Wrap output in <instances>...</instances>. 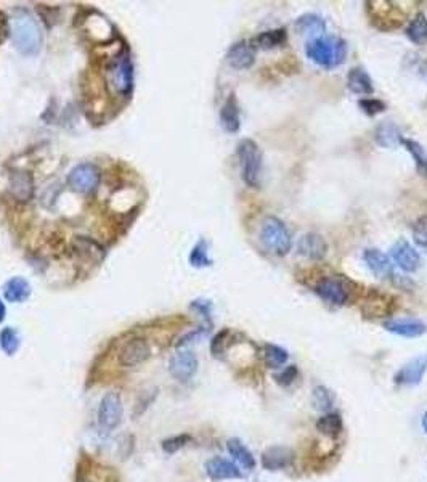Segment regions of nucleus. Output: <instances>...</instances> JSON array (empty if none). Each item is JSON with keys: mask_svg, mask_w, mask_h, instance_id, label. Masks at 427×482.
<instances>
[{"mask_svg": "<svg viewBox=\"0 0 427 482\" xmlns=\"http://www.w3.org/2000/svg\"><path fill=\"white\" fill-rule=\"evenodd\" d=\"M206 473L212 481H223V479H240L241 478V471L238 470V466L231 461H228L225 458H220V456H216V458H211L209 461H206Z\"/></svg>", "mask_w": 427, "mask_h": 482, "instance_id": "aec40b11", "label": "nucleus"}, {"mask_svg": "<svg viewBox=\"0 0 427 482\" xmlns=\"http://www.w3.org/2000/svg\"><path fill=\"white\" fill-rule=\"evenodd\" d=\"M10 192L18 201H29L34 193V180L28 171H13L10 174Z\"/></svg>", "mask_w": 427, "mask_h": 482, "instance_id": "6ab92c4d", "label": "nucleus"}, {"mask_svg": "<svg viewBox=\"0 0 427 482\" xmlns=\"http://www.w3.org/2000/svg\"><path fill=\"white\" fill-rule=\"evenodd\" d=\"M169 370L175 380L182 382L190 381L198 370L196 355L191 351H178L171 359Z\"/></svg>", "mask_w": 427, "mask_h": 482, "instance_id": "f8f14e48", "label": "nucleus"}, {"mask_svg": "<svg viewBox=\"0 0 427 482\" xmlns=\"http://www.w3.org/2000/svg\"><path fill=\"white\" fill-rule=\"evenodd\" d=\"M3 293H5V297H7V301L21 302L24 299H28L29 295H31V286H29V283L24 280V278L15 277L12 278V280L7 281Z\"/></svg>", "mask_w": 427, "mask_h": 482, "instance_id": "c85d7f7f", "label": "nucleus"}, {"mask_svg": "<svg viewBox=\"0 0 427 482\" xmlns=\"http://www.w3.org/2000/svg\"><path fill=\"white\" fill-rule=\"evenodd\" d=\"M238 160L241 164V177L247 187L260 188L262 177V151L251 138H243L236 148Z\"/></svg>", "mask_w": 427, "mask_h": 482, "instance_id": "7ed1b4c3", "label": "nucleus"}, {"mask_svg": "<svg viewBox=\"0 0 427 482\" xmlns=\"http://www.w3.org/2000/svg\"><path fill=\"white\" fill-rule=\"evenodd\" d=\"M297 252L309 261H321L328 254V243L320 233L307 232L299 238Z\"/></svg>", "mask_w": 427, "mask_h": 482, "instance_id": "4468645a", "label": "nucleus"}, {"mask_svg": "<svg viewBox=\"0 0 427 482\" xmlns=\"http://www.w3.org/2000/svg\"><path fill=\"white\" fill-rule=\"evenodd\" d=\"M0 347L7 355H13L19 347V336L13 328H3L0 331Z\"/></svg>", "mask_w": 427, "mask_h": 482, "instance_id": "f704fd0d", "label": "nucleus"}, {"mask_svg": "<svg viewBox=\"0 0 427 482\" xmlns=\"http://www.w3.org/2000/svg\"><path fill=\"white\" fill-rule=\"evenodd\" d=\"M359 106L368 116H376V114L384 113L387 109L386 103L379 98H361V100H359Z\"/></svg>", "mask_w": 427, "mask_h": 482, "instance_id": "4c0bfd02", "label": "nucleus"}, {"mask_svg": "<svg viewBox=\"0 0 427 482\" xmlns=\"http://www.w3.org/2000/svg\"><path fill=\"white\" fill-rule=\"evenodd\" d=\"M296 28L302 34L321 37L326 33V21L315 13H305L296 19Z\"/></svg>", "mask_w": 427, "mask_h": 482, "instance_id": "393cba45", "label": "nucleus"}, {"mask_svg": "<svg viewBox=\"0 0 427 482\" xmlns=\"http://www.w3.org/2000/svg\"><path fill=\"white\" fill-rule=\"evenodd\" d=\"M227 62L231 68L235 69L251 68L256 62V47L252 46L251 41L235 42L230 48H228Z\"/></svg>", "mask_w": 427, "mask_h": 482, "instance_id": "dca6fc26", "label": "nucleus"}, {"mask_svg": "<svg viewBox=\"0 0 427 482\" xmlns=\"http://www.w3.org/2000/svg\"><path fill=\"white\" fill-rule=\"evenodd\" d=\"M5 312H7V310H5V306H3V302H2V301H0V322H2V320L5 319Z\"/></svg>", "mask_w": 427, "mask_h": 482, "instance_id": "c03bdc74", "label": "nucleus"}, {"mask_svg": "<svg viewBox=\"0 0 427 482\" xmlns=\"http://www.w3.org/2000/svg\"><path fill=\"white\" fill-rule=\"evenodd\" d=\"M366 12L373 26L381 31L400 28L405 18V13L392 2H366Z\"/></svg>", "mask_w": 427, "mask_h": 482, "instance_id": "39448f33", "label": "nucleus"}, {"mask_svg": "<svg viewBox=\"0 0 427 482\" xmlns=\"http://www.w3.org/2000/svg\"><path fill=\"white\" fill-rule=\"evenodd\" d=\"M363 259L366 262V266L371 272L374 273L376 277L379 278H394V266H392L390 257L384 254V252L379 250H365L363 252Z\"/></svg>", "mask_w": 427, "mask_h": 482, "instance_id": "a211bd4d", "label": "nucleus"}, {"mask_svg": "<svg viewBox=\"0 0 427 482\" xmlns=\"http://www.w3.org/2000/svg\"><path fill=\"white\" fill-rule=\"evenodd\" d=\"M108 84L119 95H129L133 87V66L129 55H121L106 68Z\"/></svg>", "mask_w": 427, "mask_h": 482, "instance_id": "423d86ee", "label": "nucleus"}, {"mask_svg": "<svg viewBox=\"0 0 427 482\" xmlns=\"http://www.w3.org/2000/svg\"><path fill=\"white\" fill-rule=\"evenodd\" d=\"M260 240L268 251L276 256H286L292 248V237L286 223L275 216H268L262 223Z\"/></svg>", "mask_w": 427, "mask_h": 482, "instance_id": "20e7f679", "label": "nucleus"}, {"mask_svg": "<svg viewBox=\"0 0 427 482\" xmlns=\"http://www.w3.org/2000/svg\"><path fill=\"white\" fill-rule=\"evenodd\" d=\"M305 55L321 68H337L347 58V42L334 36L315 37L305 46Z\"/></svg>", "mask_w": 427, "mask_h": 482, "instance_id": "f03ea898", "label": "nucleus"}, {"mask_svg": "<svg viewBox=\"0 0 427 482\" xmlns=\"http://www.w3.org/2000/svg\"><path fill=\"white\" fill-rule=\"evenodd\" d=\"M150 357V346L143 337H133L119 351V364L122 367H137Z\"/></svg>", "mask_w": 427, "mask_h": 482, "instance_id": "ddd939ff", "label": "nucleus"}, {"mask_svg": "<svg viewBox=\"0 0 427 482\" xmlns=\"http://www.w3.org/2000/svg\"><path fill=\"white\" fill-rule=\"evenodd\" d=\"M405 34L415 46H424L427 42V17L423 12L415 15L405 29Z\"/></svg>", "mask_w": 427, "mask_h": 482, "instance_id": "bb28decb", "label": "nucleus"}, {"mask_svg": "<svg viewBox=\"0 0 427 482\" xmlns=\"http://www.w3.org/2000/svg\"><path fill=\"white\" fill-rule=\"evenodd\" d=\"M74 248H76L79 254L92 261H100L103 259V254H105L103 248L98 245L95 240L87 237H77L76 240H74Z\"/></svg>", "mask_w": 427, "mask_h": 482, "instance_id": "7c9ffc66", "label": "nucleus"}, {"mask_svg": "<svg viewBox=\"0 0 427 482\" xmlns=\"http://www.w3.org/2000/svg\"><path fill=\"white\" fill-rule=\"evenodd\" d=\"M193 307H195L196 310H200L205 317H211V307L212 304L209 301H195L193 302Z\"/></svg>", "mask_w": 427, "mask_h": 482, "instance_id": "37998d69", "label": "nucleus"}, {"mask_svg": "<svg viewBox=\"0 0 427 482\" xmlns=\"http://www.w3.org/2000/svg\"><path fill=\"white\" fill-rule=\"evenodd\" d=\"M10 31L15 47L23 55H36L42 46V34L36 19L26 8H17L10 18Z\"/></svg>", "mask_w": 427, "mask_h": 482, "instance_id": "f257e3e1", "label": "nucleus"}, {"mask_svg": "<svg viewBox=\"0 0 427 482\" xmlns=\"http://www.w3.org/2000/svg\"><path fill=\"white\" fill-rule=\"evenodd\" d=\"M287 42V31L286 28H276V29H268V31L260 33L259 36L252 39L251 44L256 48H264V50H270V48L281 47Z\"/></svg>", "mask_w": 427, "mask_h": 482, "instance_id": "b1692460", "label": "nucleus"}, {"mask_svg": "<svg viewBox=\"0 0 427 482\" xmlns=\"http://www.w3.org/2000/svg\"><path fill=\"white\" fill-rule=\"evenodd\" d=\"M68 183L73 190L79 193H91L100 183V171L91 163L79 164L69 172Z\"/></svg>", "mask_w": 427, "mask_h": 482, "instance_id": "0eeeda50", "label": "nucleus"}, {"mask_svg": "<svg viewBox=\"0 0 427 482\" xmlns=\"http://www.w3.org/2000/svg\"><path fill=\"white\" fill-rule=\"evenodd\" d=\"M384 328L389 333L404 337H419L427 333V325L419 319H392L384 322Z\"/></svg>", "mask_w": 427, "mask_h": 482, "instance_id": "f3484780", "label": "nucleus"}, {"mask_svg": "<svg viewBox=\"0 0 427 482\" xmlns=\"http://www.w3.org/2000/svg\"><path fill=\"white\" fill-rule=\"evenodd\" d=\"M421 423H423V429L426 431V434H427V411L423 415V421H421Z\"/></svg>", "mask_w": 427, "mask_h": 482, "instance_id": "a18cd8bd", "label": "nucleus"}, {"mask_svg": "<svg viewBox=\"0 0 427 482\" xmlns=\"http://www.w3.org/2000/svg\"><path fill=\"white\" fill-rule=\"evenodd\" d=\"M287 351L275 344L264 346V362L268 369H281L287 362Z\"/></svg>", "mask_w": 427, "mask_h": 482, "instance_id": "473e14b6", "label": "nucleus"}, {"mask_svg": "<svg viewBox=\"0 0 427 482\" xmlns=\"http://www.w3.org/2000/svg\"><path fill=\"white\" fill-rule=\"evenodd\" d=\"M413 240L416 245L427 251V216H421L413 223Z\"/></svg>", "mask_w": 427, "mask_h": 482, "instance_id": "e433bc0d", "label": "nucleus"}, {"mask_svg": "<svg viewBox=\"0 0 427 482\" xmlns=\"http://www.w3.org/2000/svg\"><path fill=\"white\" fill-rule=\"evenodd\" d=\"M316 429H319L321 434L330 436V437L339 436L341 431H342L341 415H337V414L323 415L321 418L316 421Z\"/></svg>", "mask_w": 427, "mask_h": 482, "instance_id": "2f4dec72", "label": "nucleus"}, {"mask_svg": "<svg viewBox=\"0 0 427 482\" xmlns=\"http://www.w3.org/2000/svg\"><path fill=\"white\" fill-rule=\"evenodd\" d=\"M389 299H390V297L381 295V293L371 291L370 295H368V297H366L363 312H365L366 315H371V317L386 315L387 312H390V309H389V306H390Z\"/></svg>", "mask_w": 427, "mask_h": 482, "instance_id": "c756f323", "label": "nucleus"}, {"mask_svg": "<svg viewBox=\"0 0 427 482\" xmlns=\"http://www.w3.org/2000/svg\"><path fill=\"white\" fill-rule=\"evenodd\" d=\"M336 397L332 394V391L328 389L325 386H316L312 394V404L316 410L320 411H330L334 407Z\"/></svg>", "mask_w": 427, "mask_h": 482, "instance_id": "72a5a7b5", "label": "nucleus"}, {"mask_svg": "<svg viewBox=\"0 0 427 482\" xmlns=\"http://www.w3.org/2000/svg\"><path fill=\"white\" fill-rule=\"evenodd\" d=\"M390 259L406 273H413L421 267L419 252L406 240H399L392 245Z\"/></svg>", "mask_w": 427, "mask_h": 482, "instance_id": "1a4fd4ad", "label": "nucleus"}, {"mask_svg": "<svg viewBox=\"0 0 427 482\" xmlns=\"http://www.w3.org/2000/svg\"><path fill=\"white\" fill-rule=\"evenodd\" d=\"M205 330H196V331H191L190 335H187L185 337H182V341L178 342V346H187V344H190V342H195L200 340V337L205 335Z\"/></svg>", "mask_w": 427, "mask_h": 482, "instance_id": "79ce46f5", "label": "nucleus"}, {"mask_svg": "<svg viewBox=\"0 0 427 482\" xmlns=\"http://www.w3.org/2000/svg\"><path fill=\"white\" fill-rule=\"evenodd\" d=\"M190 441H191V437L188 434H180V436L171 437V439H166L162 442V449L166 450L167 454H173V452H177L178 449H182V447H185Z\"/></svg>", "mask_w": 427, "mask_h": 482, "instance_id": "58836bf2", "label": "nucleus"}, {"mask_svg": "<svg viewBox=\"0 0 427 482\" xmlns=\"http://www.w3.org/2000/svg\"><path fill=\"white\" fill-rule=\"evenodd\" d=\"M122 414H124V407H122L121 397L114 394V392L103 397L100 409H98V421H100L103 428L106 429L117 428L122 421Z\"/></svg>", "mask_w": 427, "mask_h": 482, "instance_id": "9d476101", "label": "nucleus"}, {"mask_svg": "<svg viewBox=\"0 0 427 482\" xmlns=\"http://www.w3.org/2000/svg\"><path fill=\"white\" fill-rule=\"evenodd\" d=\"M314 291L319 295L323 301L330 302L332 306H344L349 301V290H347L345 283L339 278L325 277L316 283Z\"/></svg>", "mask_w": 427, "mask_h": 482, "instance_id": "6e6552de", "label": "nucleus"}, {"mask_svg": "<svg viewBox=\"0 0 427 482\" xmlns=\"http://www.w3.org/2000/svg\"><path fill=\"white\" fill-rule=\"evenodd\" d=\"M401 132L394 122L382 121L374 129V140L382 148H397L400 145Z\"/></svg>", "mask_w": 427, "mask_h": 482, "instance_id": "5701e85b", "label": "nucleus"}, {"mask_svg": "<svg viewBox=\"0 0 427 482\" xmlns=\"http://www.w3.org/2000/svg\"><path fill=\"white\" fill-rule=\"evenodd\" d=\"M427 371V354H421L401 367L395 375V382L400 386H416L423 381Z\"/></svg>", "mask_w": 427, "mask_h": 482, "instance_id": "9b49d317", "label": "nucleus"}, {"mask_svg": "<svg viewBox=\"0 0 427 482\" xmlns=\"http://www.w3.org/2000/svg\"><path fill=\"white\" fill-rule=\"evenodd\" d=\"M347 87H349L350 92L357 93V95H371L374 92L373 79L360 66L352 68L349 74H347Z\"/></svg>", "mask_w": 427, "mask_h": 482, "instance_id": "412c9836", "label": "nucleus"}, {"mask_svg": "<svg viewBox=\"0 0 427 482\" xmlns=\"http://www.w3.org/2000/svg\"><path fill=\"white\" fill-rule=\"evenodd\" d=\"M190 262H191V266H195V267H207V266L212 264L211 257H209V254H207V245H206L205 240L198 241L196 246L191 250Z\"/></svg>", "mask_w": 427, "mask_h": 482, "instance_id": "c9c22d12", "label": "nucleus"}, {"mask_svg": "<svg viewBox=\"0 0 427 482\" xmlns=\"http://www.w3.org/2000/svg\"><path fill=\"white\" fill-rule=\"evenodd\" d=\"M294 452L285 445H272L262 454V466L268 471H280L292 465Z\"/></svg>", "mask_w": 427, "mask_h": 482, "instance_id": "2eb2a0df", "label": "nucleus"}, {"mask_svg": "<svg viewBox=\"0 0 427 482\" xmlns=\"http://www.w3.org/2000/svg\"><path fill=\"white\" fill-rule=\"evenodd\" d=\"M220 124L228 133H236L241 127V118H240V106H238L236 97L230 95L228 100L223 103L220 109Z\"/></svg>", "mask_w": 427, "mask_h": 482, "instance_id": "4be33fe9", "label": "nucleus"}, {"mask_svg": "<svg viewBox=\"0 0 427 482\" xmlns=\"http://www.w3.org/2000/svg\"><path fill=\"white\" fill-rule=\"evenodd\" d=\"M227 449L230 452V455L240 463L243 468L251 471L256 468V458L251 454V450L243 444L240 439H230L227 442Z\"/></svg>", "mask_w": 427, "mask_h": 482, "instance_id": "cd10ccee", "label": "nucleus"}, {"mask_svg": "<svg viewBox=\"0 0 427 482\" xmlns=\"http://www.w3.org/2000/svg\"><path fill=\"white\" fill-rule=\"evenodd\" d=\"M227 336H228V330H223V331L218 333L216 337H213L212 344H211V351H212L213 355H220L222 354L223 346H225Z\"/></svg>", "mask_w": 427, "mask_h": 482, "instance_id": "a19ab883", "label": "nucleus"}, {"mask_svg": "<svg viewBox=\"0 0 427 482\" xmlns=\"http://www.w3.org/2000/svg\"><path fill=\"white\" fill-rule=\"evenodd\" d=\"M297 376H299L297 367L296 365H290V367H286V369L283 370L281 373L275 375V381L278 382V384H281V386H290V384H292V382L297 380Z\"/></svg>", "mask_w": 427, "mask_h": 482, "instance_id": "ea45409f", "label": "nucleus"}, {"mask_svg": "<svg viewBox=\"0 0 427 482\" xmlns=\"http://www.w3.org/2000/svg\"><path fill=\"white\" fill-rule=\"evenodd\" d=\"M400 145H404V148L406 151L410 153L411 158H413L416 171H418L421 176L427 177V150L421 145L419 142L413 140V138H406L401 137Z\"/></svg>", "mask_w": 427, "mask_h": 482, "instance_id": "a878e982", "label": "nucleus"}]
</instances>
